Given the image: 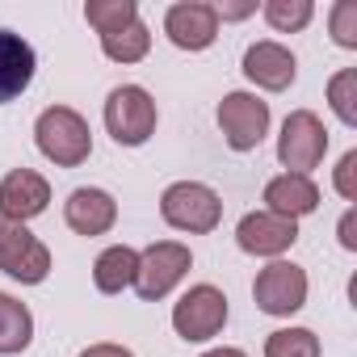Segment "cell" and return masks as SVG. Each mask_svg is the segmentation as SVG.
<instances>
[{"instance_id": "obj_6", "label": "cell", "mask_w": 357, "mask_h": 357, "mask_svg": "<svg viewBox=\"0 0 357 357\" xmlns=\"http://www.w3.org/2000/svg\"><path fill=\"white\" fill-rule=\"evenodd\" d=\"M194 265V252L185 244H176V240H160L151 248L139 252V269H135V290L143 303H155L164 298L176 282H181Z\"/></svg>"}, {"instance_id": "obj_15", "label": "cell", "mask_w": 357, "mask_h": 357, "mask_svg": "<svg viewBox=\"0 0 357 357\" xmlns=\"http://www.w3.org/2000/svg\"><path fill=\"white\" fill-rule=\"evenodd\" d=\"M34 68H38L34 47L13 30H0V105L17 101L34 84Z\"/></svg>"}, {"instance_id": "obj_18", "label": "cell", "mask_w": 357, "mask_h": 357, "mask_svg": "<svg viewBox=\"0 0 357 357\" xmlns=\"http://www.w3.org/2000/svg\"><path fill=\"white\" fill-rule=\"evenodd\" d=\"M30 340H34V315H30V307L0 290V357L26 353Z\"/></svg>"}, {"instance_id": "obj_5", "label": "cell", "mask_w": 357, "mask_h": 357, "mask_svg": "<svg viewBox=\"0 0 357 357\" xmlns=\"http://www.w3.org/2000/svg\"><path fill=\"white\" fill-rule=\"evenodd\" d=\"M0 273L22 286H38L51 273V248L34 231H26V223L0 219Z\"/></svg>"}, {"instance_id": "obj_1", "label": "cell", "mask_w": 357, "mask_h": 357, "mask_svg": "<svg viewBox=\"0 0 357 357\" xmlns=\"http://www.w3.org/2000/svg\"><path fill=\"white\" fill-rule=\"evenodd\" d=\"M34 143L59 168H76V164H84L93 155V130H89V122L72 105L43 109L38 122H34Z\"/></svg>"}, {"instance_id": "obj_14", "label": "cell", "mask_w": 357, "mask_h": 357, "mask_svg": "<svg viewBox=\"0 0 357 357\" xmlns=\"http://www.w3.org/2000/svg\"><path fill=\"white\" fill-rule=\"evenodd\" d=\"M63 219H68V227L76 231V236H105L114 223H118V202L105 194V190H97V185H80V190H72L68 194V202H63Z\"/></svg>"}, {"instance_id": "obj_2", "label": "cell", "mask_w": 357, "mask_h": 357, "mask_svg": "<svg viewBox=\"0 0 357 357\" xmlns=\"http://www.w3.org/2000/svg\"><path fill=\"white\" fill-rule=\"evenodd\" d=\"M160 219L176 231H190V236H206L219 227L223 219V202L211 185L202 181H176L160 194Z\"/></svg>"}, {"instance_id": "obj_11", "label": "cell", "mask_w": 357, "mask_h": 357, "mask_svg": "<svg viewBox=\"0 0 357 357\" xmlns=\"http://www.w3.org/2000/svg\"><path fill=\"white\" fill-rule=\"evenodd\" d=\"M164 34L181 51H206L219 38L215 5H202V0H181V5H172L164 13Z\"/></svg>"}, {"instance_id": "obj_24", "label": "cell", "mask_w": 357, "mask_h": 357, "mask_svg": "<svg viewBox=\"0 0 357 357\" xmlns=\"http://www.w3.org/2000/svg\"><path fill=\"white\" fill-rule=\"evenodd\" d=\"M336 194L344 202H357V151H344L336 164Z\"/></svg>"}, {"instance_id": "obj_12", "label": "cell", "mask_w": 357, "mask_h": 357, "mask_svg": "<svg viewBox=\"0 0 357 357\" xmlns=\"http://www.w3.org/2000/svg\"><path fill=\"white\" fill-rule=\"evenodd\" d=\"M47 202H51V185L34 168H13L0 181V219L9 223H30L34 215L47 211Z\"/></svg>"}, {"instance_id": "obj_22", "label": "cell", "mask_w": 357, "mask_h": 357, "mask_svg": "<svg viewBox=\"0 0 357 357\" xmlns=\"http://www.w3.org/2000/svg\"><path fill=\"white\" fill-rule=\"evenodd\" d=\"M328 101H332V109L344 126H357V72L353 68H340L328 80Z\"/></svg>"}, {"instance_id": "obj_25", "label": "cell", "mask_w": 357, "mask_h": 357, "mask_svg": "<svg viewBox=\"0 0 357 357\" xmlns=\"http://www.w3.org/2000/svg\"><path fill=\"white\" fill-rule=\"evenodd\" d=\"M357 211H344V219H340V244L349 248V252H357Z\"/></svg>"}, {"instance_id": "obj_16", "label": "cell", "mask_w": 357, "mask_h": 357, "mask_svg": "<svg viewBox=\"0 0 357 357\" xmlns=\"http://www.w3.org/2000/svg\"><path fill=\"white\" fill-rule=\"evenodd\" d=\"M265 211L282 215V219H303L311 211H319V190L311 176H298V172H282L265 185Z\"/></svg>"}, {"instance_id": "obj_8", "label": "cell", "mask_w": 357, "mask_h": 357, "mask_svg": "<svg viewBox=\"0 0 357 357\" xmlns=\"http://www.w3.org/2000/svg\"><path fill=\"white\" fill-rule=\"evenodd\" d=\"M219 130L231 151H252L269 135V101L257 93H227L219 101Z\"/></svg>"}, {"instance_id": "obj_17", "label": "cell", "mask_w": 357, "mask_h": 357, "mask_svg": "<svg viewBox=\"0 0 357 357\" xmlns=\"http://www.w3.org/2000/svg\"><path fill=\"white\" fill-rule=\"evenodd\" d=\"M135 269H139V252L126 244H114L97 257L93 265V286L101 294H122L126 286H135Z\"/></svg>"}, {"instance_id": "obj_9", "label": "cell", "mask_w": 357, "mask_h": 357, "mask_svg": "<svg viewBox=\"0 0 357 357\" xmlns=\"http://www.w3.org/2000/svg\"><path fill=\"white\" fill-rule=\"evenodd\" d=\"M252 298L265 315H294L307 303V273L294 261H269L252 282Z\"/></svg>"}, {"instance_id": "obj_28", "label": "cell", "mask_w": 357, "mask_h": 357, "mask_svg": "<svg viewBox=\"0 0 357 357\" xmlns=\"http://www.w3.org/2000/svg\"><path fill=\"white\" fill-rule=\"evenodd\" d=\"M202 357H248V353H244V349H227V344H223V349H211V353H202Z\"/></svg>"}, {"instance_id": "obj_4", "label": "cell", "mask_w": 357, "mask_h": 357, "mask_svg": "<svg viewBox=\"0 0 357 357\" xmlns=\"http://www.w3.org/2000/svg\"><path fill=\"white\" fill-rule=\"evenodd\" d=\"M223 324H227V294L219 286H211V282L190 286L181 294V303L172 307V328H176V336L190 340V344H202V340L219 336Z\"/></svg>"}, {"instance_id": "obj_10", "label": "cell", "mask_w": 357, "mask_h": 357, "mask_svg": "<svg viewBox=\"0 0 357 357\" xmlns=\"http://www.w3.org/2000/svg\"><path fill=\"white\" fill-rule=\"evenodd\" d=\"M294 240H298V223L294 219H282L273 211H252L236 227V244L248 257H282V252L294 248Z\"/></svg>"}, {"instance_id": "obj_3", "label": "cell", "mask_w": 357, "mask_h": 357, "mask_svg": "<svg viewBox=\"0 0 357 357\" xmlns=\"http://www.w3.org/2000/svg\"><path fill=\"white\" fill-rule=\"evenodd\" d=\"M155 101L147 89L139 84H118L109 97H105V130L118 147H143L151 135H155Z\"/></svg>"}, {"instance_id": "obj_7", "label": "cell", "mask_w": 357, "mask_h": 357, "mask_svg": "<svg viewBox=\"0 0 357 357\" xmlns=\"http://www.w3.org/2000/svg\"><path fill=\"white\" fill-rule=\"evenodd\" d=\"M324 155H328V130H324V122L311 109H294L282 122V135H278V160H282V168L307 176L311 168H319Z\"/></svg>"}, {"instance_id": "obj_26", "label": "cell", "mask_w": 357, "mask_h": 357, "mask_svg": "<svg viewBox=\"0 0 357 357\" xmlns=\"http://www.w3.org/2000/svg\"><path fill=\"white\" fill-rule=\"evenodd\" d=\"M80 357H135V353H130L126 344H109V340H105V344H89Z\"/></svg>"}, {"instance_id": "obj_27", "label": "cell", "mask_w": 357, "mask_h": 357, "mask_svg": "<svg viewBox=\"0 0 357 357\" xmlns=\"http://www.w3.org/2000/svg\"><path fill=\"white\" fill-rule=\"evenodd\" d=\"M248 13H257V5H215V17H223V22H240Z\"/></svg>"}, {"instance_id": "obj_20", "label": "cell", "mask_w": 357, "mask_h": 357, "mask_svg": "<svg viewBox=\"0 0 357 357\" xmlns=\"http://www.w3.org/2000/svg\"><path fill=\"white\" fill-rule=\"evenodd\" d=\"M265 357H319V336L311 328H278L265 336Z\"/></svg>"}, {"instance_id": "obj_13", "label": "cell", "mask_w": 357, "mask_h": 357, "mask_svg": "<svg viewBox=\"0 0 357 357\" xmlns=\"http://www.w3.org/2000/svg\"><path fill=\"white\" fill-rule=\"evenodd\" d=\"M244 76H248L257 89H265V93H282V89L294 84L298 59L290 55V47L265 38V43H252V47L244 51Z\"/></svg>"}, {"instance_id": "obj_21", "label": "cell", "mask_w": 357, "mask_h": 357, "mask_svg": "<svg viewBox=\"0 0 357 357\" xmlns=\"http://www.w3.org/2000/svg\"><path fill=\"white\" fill-rule=\"evenodd\" d=\"M265 22L278 30V34H298L307 30V22L315 17V5L311 0H265Z\"/></svg>"}, {"instance_id": "obj_19", "label": "cell", "mask_w": 357, "mask_h": 357, "mask_svg": "<svg viewBox=\"0 0 357 357\" xmlns=\"http://www.w3.org/2000/svg\"><path fill=\"white\" fill-rule=\"evenodd\" d=\"M101 51H105V59H114V63H139V59L151 51V34H147L143 22H130V26H122V30H114V34H101Z\"/></svg>"}, {"instance_id": "obj_23", "label": "cell", "mask_w": 357, "mask_h": 357, "mask_svg": "<svg viewBox=\"0 0 357 357\" xmlns=\"http://www.w3.org/2000/svg\"><path fill=\"white\" fill-rule=\"evenodd\" d=\"M332 38H336V47L357 51V5H353V0L332 5Z\"/></svg>"}]
</instances>
